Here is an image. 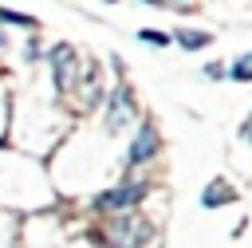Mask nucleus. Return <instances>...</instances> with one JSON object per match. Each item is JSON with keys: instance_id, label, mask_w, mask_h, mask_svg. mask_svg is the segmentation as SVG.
<instances>
[{"instance_id": "nucleus-1", "label": "nucleus", "mask_w": 252, "mask_h": 248, "mask_svg": "<svg viewBox=\"0 0 252 248\" xmlns=\"http://www.w3.org/2000/svg\"><path fill=\"white\" fill-rule=\"evenodd\" d=\"M130 118H134V98H130V91H126V87L110 91V102H106V130H110V134H122Z\"/></svg>"}, {"instance_id": "nucleus-6", "label": "nucleus", "mask_w": 252, "mask_h": 248, "mask_svg": "<svg viewBox=\"0 0 252 248\" xmlns=\"http://www.w3.org/2000/svg\"><path fill=\"white\" fill-rule=\"evenodd\" d=\"M232 197H236V193H232V189H228L224 181H213V185H209V189L201 193V201H205V209H217V205H228Z\"/></svg>"}, {"instance_id": "nucleus-5", "label": "nucleus", "mask_w": 252, "mask_h": 248, "mask_svg": "<svg viewBox=\"0 0 252 248\" xmlns=\"http://www.w3.org/2000/svg\"><path fill=\"white\" fill-rule=\"evenodd\" d=\"M142 197H146V181H126V185L102 193L98 205H102V209H126V205H134V201H142Z\"/></svg>"}, {"instance_id": "nucleus-7", "label": "nucleus", "mask_w": 252, "mask_h": 248, "mask_svg": "<svg viewBox=\"0 0 252 248\" xmlns=\"http://www.w3.org/2000/svg\"><path fill=\"white\" fill-rule=\"evenodd\" d=\"M173 39H177L185 51H201V47H209V43H213V35H209V31H177Z\"/></svg>"}, {"instance_id": "nucleus-2", "label": "nucleus", "mask_w": 252, "mask_h": 248, "mask_svg": "<svg viewBox=\"0 0 252 248\" xmlns=\"http://www.w3.org/2000/svg\"><path fill=\"white\" fill-rule=\"evenodd\" d=\"M158 154V130L146 122V126H138V134H134V142H130V150H126V165H142V161H150Z\"/></svg>"}, {"instance_id": "nucleus-10", "label": "nucleus", "mask_w": 252, "mask_h": 248, "mask_svg": "<svg viewBox=\"0 0 252 248\" xmlns=\"http://www.w3.org/2000/svg\"><path fill=\"white\" fill-rule=\"evenodd\" d=\"M0 20H4V24H20V28H35V16H24V12H8V8H0Z\"/></svg>"}, {"instance_id": "nucleus-8", "label": "nucleus", "mask_w": 252, "mask_h": 248, "mask_svg": "<svg viewBox=\"0 0 252 248\" xmlns=\"http://www.w3.org/2000/svg\"><path fill=\"white\" fill-rule=\"evenodd\" d=\"M228 75H232V79H240V83H248V79H252V51H248V55H240V59L232 63V71H228Z\"/></svg>"}, {"instance_id": "nucleus-9", "label": "nucleus", "mask_w": 252, "mask_h": 248, "mask_svg": "<svg viewBox=\"0 0 252 248\" xmlns=\"http://www.w3.org/2000/svg\"><path fill=\"white\" fill-rule=\"evenodd\" d=\"M138 39H142V43H154V47H165V43H169V35H165V31H158V28H142V31H138Z\"/></svg>"}, {"instance_id": "nucleus-11", "label": "nucleus", "mask_w": 252, "mask_h": 248, "mask_svg": "<svg viewBox=\"0 0 252 248\" xmlns=\"http://www.w3.org/2000/svg\"><path fill=\"white\" fill-rule=\"evenodd\" d=\"M205 75H209V79H220V75H224V67H220V63H209V67H205Z\"/></svg>"}, {"instance_id": "nucleus-4", "label": "nucleus", "mask_w": 252, "mask_h": 248, "mask_svg": "<svg viewBox=\"0 0 252 248\" xmlns=\"http://www.w3.org/2000/svg\"><path fill=\"white\" fill-rule=\"evenodd\" d=\"M47 59H51V79H55V91H67V83H71V67H75V51H71L67 43H55Z\"/></svg>"}, {"instance_id": "nucleus-3", "label": "nucleus", "mask_w": 252, "mask_h": 248, "mask_svg": "<svg viewBox=\"0 0 252 248\" xmlns=\"http://www.w3.org/2000/svg\"><path fill=\"white\" fill-rule=\"evenodd\" d=\"M110 232H114L118 248H142V244H146V236H150V228H146L138 217H122V220H114V224H110Z\"/></svg>"}]
</instances>
